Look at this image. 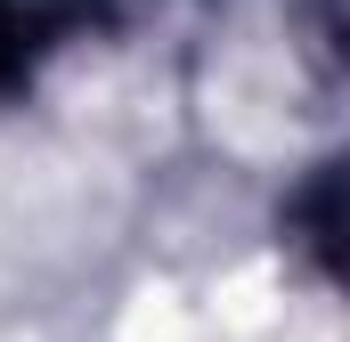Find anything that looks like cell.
Returning <instances> with one entry per match:
<instances>
[{
  "label": "cell",
  "mask_w": 350,
  "mask_h": 342,
  "mask_svg": "<svg viewBox=\"0 0 350 342\" xmlns=\"http://www.w3.org/2000/svg\"><path fill=\"white\" fill-rule=\"evenodd\" d=\"M25 74V16H16V0H0V82H16Z\"/></svg>",
  "instance_id": "obj_1"
}]
</instances>
